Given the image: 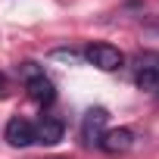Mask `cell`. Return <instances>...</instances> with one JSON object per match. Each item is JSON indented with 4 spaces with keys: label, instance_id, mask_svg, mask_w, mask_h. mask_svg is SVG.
<instances>
[{
    "label": "cell",
    "instance_id": "cell-2",
    "mask_svg": "<svg viewBox=\"0 0 159 159\" xmlns=\"http://www.w3.org/2000/svg\"><path fill=\"white\" fill-rule=\"evenodd\" d=\"M106 122H109V112H106L103 106L88 109L84 119H81V140H84L88 147H94V143L106 134Z\"/></svg>",
    "mask_w": 159,
    "mask_h": 159
},
{
    "label": "cell",
    "instance_id": "cell-1",
    "mask_svg": "<svg viewBox=\"0 0 159 159\" xmlns=\"http://www.w3.org/2000/svg\"><path fill=\"white\" fill-rule=\"evenodd\" d=\"M84 59H88L91 66H97L100 72H116V69L125 62V53H122L119 47H112V44H91V47L84 50Z\"/></svg>",
    "mask_w": 159,
    "mask_h": 159
},
{
    "label": "cell",
    "instance_id": "cell-5",
    "mask_svg": "<svg viewBox=\"0 0 159 159\" xmlns=\"http://www.w3.org/2000/svg\"><path fill=\"white\" fill-rule=\"evenodd\" d=\"M7 140H10L13 147H31V143H34V125H31L28 119H22V116L10 119V125H7Z\"/></svg>",
    "mask_w": 159,
    "mask_h": 159
},
{
    "label": "cell",
    "instance_id": "cell-3",
    "mask_svg": "<svg viewBox=\"0 0 159 159\" xmlns=\"http://www.w3.org/2000/svg\"><path fill=\"white\" fill-rule=\"evenodd\" d=\"M134 131L131 128H106V134L97 140V147L103 150V153H109V156H122V153H128L131 147H134Z\"/></svg>",
    "mask_w": 159,
    "mask_h": 159
},
{
    "label": "cell",
    "instance_id": "cell-7",
    "mask_svg": "<svg viewBox=\"0 0 159 159\" xmlns=\"http://www.w3.org/2000/svg\"><path fill=\"white\" fill-rule=\"evenodd\" d=\"M19 75L28 81V78H34V75H44V69H41L38 62H22V66H19Z\"/></svg>",
    "mask_w": 159,
    "mask_h": 159
},
{
    "label": "cell",
    "instance_id": "cell-6",
    "mask_svg": "<svg viewBox=\"0 0 159 159\" xmlns=\"http://www.w3.org/2000/svg\"><path fill=\"white\" fill-rule=\"evenodd\" d=\"M25 91H28V97H31L34 103H41V106H47V103L56 100V88H53V81H50L47 75L28 78V81H25Z\"/></svg>",
    "mask_w": 159,
    "mask_h": 159
},
{
    "label": "cell",
    "instance_id": "cell-8",
    "mask_svg": "<svg viewBox=\"0 0 159 159\" xmlns=\"http://www.w3.org/2000/svg\"><path fill=\"white\" fill-rule=\"evenodd\" d=\"M3 88H7V75L0 72V91H3Z\"/></svg>",
    "mask_w": 159,
    "mask_h": 159
},
{
    "label": "cell",
    "instance_id": "cell-4",
    "mask_svg": "<svg viewBox=\"0 0 159 159\" xmlns=\"http://www.w3.org/2000/svg\"><path fill=\"white\" fill-rule=\"evenodd\" d=\"M62 134H66V125H62V119H56V116H44V119L34 125V143L56 147V143L62 140Z\"/></svg>",
    "mask_w": 159,
    "mask_h": 159
},
{
    "label": "cell",
    "instance_id": "cell-9",
    "mask_svg": "<svg viewBox=\"0 0 159 159\" xmlns=\"http://www.w3.org/2000/svg\"><path fill=\"white\" fill-rule=\"evenodd\" d=\"M156 94H159V91H156Z\"/></svg>",
    "mask_w": 159,
    "mask_h": 159
}]
</instances>
